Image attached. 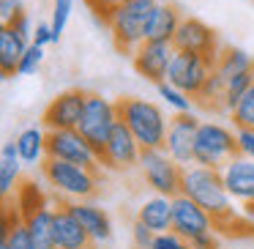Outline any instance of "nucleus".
Returning <instances> with one entry per match:
<instances>
[{
  "mask_svg": "<svg viewBox=\"0 0 254 249\" xmlns=\"http://www.w3.org/2000/svg\"><path fill=\"white\" fill-rule=\"evenodd\" d=\"M153 249H194L189 238H183L181 233L167 230V233H156L153 238Z\"/></svg>",
  "mask_w": 254,
  "mask_h": 249,
  "instance_id": "obj_34",
  "label": "nucleus"
},
{
  "mask_svg": "<svg viewBox=\"0 0 254 249\" xmlns=\"http://www.w3.org/2000/svg\"><path fill=\"white\" fill-rule=\"evenodd\" d=\"M216 72H219L227 83V80H232V77L254 72V58L249 55L246 50H241V47H221L219 58H216Z\"/></svg>",
  "mask_w": 254,
  "mask_h": 249,
  "instance_id": "obj_25",
  "label": "nucleus"
},
{
  "mask_svg": "<svg viewBox=\"0 0 254 249\" xmlns=\"http://www.w3.org/2000/svg\"><path fill=\"white\" fill-rule=\"evenodd\" d=\"M238 154L254 159V129H238Z\"/></svg>",
  "mask_w": 254,
  "mask_h": 249,
  "instance_id": "obj_38",
  "label": "nucleus"
},
{
  "mask_svg": "<svg viewBox=\"0 0 254 249\" xmlns=\"http://www.w3.org/2000/svg\"><path fill=\"white\" fill-rule=\"evenodd\" d=\"M121 115H118V101L104 99L101 93H88V101H85V112H82V121H79V132L85 134L90 145L96 151H104L107 140H110L112 129L118 126Z\"/></svg>",
  "mask_w": 254,
  "mask_h": 249,
  "instance_id": "obj_7",
  "label": "nucleus"
},
{
  "mask_svg": "<svg viewBox=\"0 0 254 249\" xmlns=\"http://www.w3.org/2000/svg\"><path fill=\"white\" fill-rule=\"evenodd\" d=\"M238 156V134L216 121H199L197 143H194V165L221 170L227 162Z\"/></svg>",
  "mask_w": 254,
  "mask_h": 249,
  "instance_id": "obj_5",
  "label": "nucleus"
},
{
  "mask_svg": "<svg viewBox=\"0 0 254 249\" xmlns=\"http://www.w3.org/2000/svg\"><path fill=\"white\" fill-rule=\"evenodd\" d=\"M221 178L230 197L241 205V214L254 222V159L249 156H232L221 167Z\"/></svg>",
  "mask_w": 254,
  "mask_h": 249,
  "instance_id": "obj_10",
  "label": "nucleus"
},
{
  "mask_svg": "<svg viewBox=\"0 0 254 249\" xmlns=\"http://www.w3.org/2000/svg\"><path fill=\"white\" fill-rule=\"evenodd\" d=\"M118 115L134 132L142 151L164 148L172 118H167L159 104H153L148 99H137V96H123V99H118Z\"/></svg>",
  "mask_w": 254,
  "mask_h": 249,
  "instance_id": "obj_2",
  "label": "nucleus"
},
{
  "mask_svg": "<svg viewBox=\"0 0 254 249\" xmlns=\"http://www.w3.org/2000/svg\"><path fill=\"white\" fill-rule=\"evenodd\" d=\"M131 238H134V247H137V249H153V238H156V233L150 230V227H145L142 222L134 219Z\"/></svg>",
  "mask_w": 254,
  "mask_h": 249,
  "instance_id": "obj_36",
  "label": "nucleus"
},
{
  "mask_svg": "<svg viewBox=\"0 0 254 249\" xmlns=\"http://www.w3.org/2000/svg\"><path fill=\"white\" fill-rule=\"evenodd\" d=\"M55 249H96V241L66 208V203L55 208Z\"/></svg>",
  "mask_w": 254,
  "mask_h": 249,
  "instance_id": "obj_17",
  "label": "nucleus"
},
{
  "mask_svg": "<svg viewBox=\"0 0 254 249\" xmlns=\"http://www.w3.org/2000/svg\"><path fill=\"white\" fill-rule=\"evenodd\" d=\"M224 88H227L224 77H221V74L216 72V66H213V72H210L208 80H205L202 90L194 96V104L205 107V110H221L224 112Z\"/></svg>",
  "mask_w": 254,
  "mask_h": 249,
  "instance_id": "obj_28",
  "label": "nucleus"
},
{
  "mask_svg": "<svg viewBox=\"0 0 254 249\" xmlns=\"http://www.w3.org/2000/svg\"><path fill=\"white\" fill-rule=\"evenodd\" d=\"M191 247L194 249H219V238H216V233H205V236L194 238Z\"/></svg>",
  "mask_w": 254,
  "mask_h": 249,
  "instance_id": "obj_41",
  "label": "nucleus"
},
{
  "mask_svg": "<svg viewBox=\"0 0 254 249\" xmlns=\"http://www.w3.org/2000/svg\"><path fill=\"white\" fill-rule=\"evenodd\" d=\"M156 90H159V96L167 101V107H172L175 112H191V107H194V99L186 93V90H181V88H175L172 83H159L156 85Z\"/></svg>",
  "mask_w": 254,
  "mask_h": 249,
  "instance_id": "obj_30",
  "label": "nucleus"
},
{
  "mask_svg": "<svg viewBox=\"0 0 254 249\" xmlns=\"http://www.w3.org/2000/svg\"><path fill=\"white\" fill-rule=\"evenodd\" d=\"M197 129H199V118L191 115V112H178V115L170 121V132H167L164 151L178 162V165H183V167L194 165Z\"/></svg>",
  "mask_w": 254,
  "mask_h": 249,
  "instance_id": "obj_15",
  "label": "nucleus"
},
{
  "mask_svg": "<svg viewBox=\"0 0 254 249\" xmlns=\"http://www.w3.org/2000/svg\"><path fill=\"white\" fill-rule=\"evenodd\" d=\"M44 50L47 47H39V44H30L25 50L22 61H19V69H17V77H30V74L39 72L41 61H44Z\"/></svg>",
  "mask_w": 254,
  "mask_h": 249,
  "instance_id": "obj_33",
  "label": "nucleus"
},
{
  "mask_svg": "<svg viewBox=\"0 0 254 249\" xmlns=\"http://www.w3.org/2000/svg\"><path fill=\"white\" fill-rule=\"evenodd\" d=\"M41 175L52 192L66 200H90L101 189V170H90V167L74 165V162L52 159V156L44 159Z\"/></svg>",
  "mask_w": 254,
  "mask_h": 249,
  "instance_id": "obj_3",
  "label": "nucleus"
},
{
  "mask_svg": "<svg viewBox=\"0 0 254 249\" xmlns=\"http://www.w3.org/2000/svg\"><path fill=\"white\" fill-rule=\"evenodd\" d=\"M22 156H19L17 140H8L0 148V194L3 200L11 197V192H17L19 186V172H22Z\"/></svg>",
  "mask_w": 254,
  "mask_h": 249,
  "instance_id": "obj_23",
  "label": "nucleus"
},
{
  "mask_svg": "<svg viewBox=\"0 0 254 249\" xmlns=\"http://www.w3.org/2000/svg\"><path fill=\"white\" fill-rule=\"evenodd\" d=\"M183 170L186 167L178 165L164 148H145L139 156V172L156 194L178 197L183 192Z\"/></svg>",
  "mask_w": 254,
  "mask_h": 249,
  "instance_id": "obj_6",
  "label": "nucleus"
},
{
  "mask_svg": "<svg viewBox=\"0 0 254 249\" xmlns=\"http://www.w3.org/2000/svg\"><path fill=\"white\" fill-rule=\"evenodd\" d=\"M47 197L44 192H41L39 186H36V181H25L22 186H17V192H14V208L19 211V216L22 219H28V216H33L39 208H44Z\"/></svg>",
  "mask_w": 254,
  "mask_h": 249,
  "instance_id": "obj_27",
  "label": "nucleus"
},
{
  "mask_svg": "<svg viewBox=\"0 0 254 249\" xmlns=\"http://www.w3.org/2000/svg\"><path fill=\"white\" fill-rule=\"evenodd\" d=\"M153 6V0H126L107 17L104 25L110 28L112 44L118 52L128 58L137 52V47L145 41V33H148V19Z\"/></svg>",
  "mask_w": 254,
  "mask_h": 249,
  "instance_id": "obj_4",
  "label": "nucleus"
},
{
  "mask_svg": "<svg viewBox=\"0 0 254 249\" xmlns=\"http://www.w3.org/2000/svg\"><path fill=\"white\" fill-rule=\"evenodd\" d=\"M181 14L172 3H164L159 0L150 11V19H148V33H145V41H172L181 28Z\"/></svg>",
  "mask_w": 254,
  "mask_h": 249,
  "instance_id": "obj_20",
  "label": "nucleus"
},
{
  "mask_svg": "<svg viewBox=\"0 0 254 249\" xmlns=\"http://www.w3.org/2000/svg\"><path fill=\"white\" fill-rule=\"evenodd\" d=\"M71 11H74V0H52V19L50 22H52V33H55V44L61 41Z\"/></svg>",
  "mask_w": 254,
  "mask_h": 249,
  "instance_id": "obj_32",
  "label": "nucleus"
},
{
  "mask_svg": "<svg viewBox=\"0 0 254 249\" xmlns=\"http://www.w3.org/2000/svg\"><path fill=\"white\" fill-rule=\"evenodd\" d=\"M172 55H175V44L172 41H142L137 47V52L131 55L134 72L139 77H145L148 83L159 85L167 80Z\"/></svg>",
  "mask_w": 254,
  "mask_h": 249,
  "instance_id": "obj_14",
  "label": "nucleus"
},
{
  "mask_svg": "<svg viewBox=\"0 0 254 249\" xmlns=\"http://www.w3.org/2000/svg\"><path fill=\"white\" fill-rule=\"evenodd\" d=\"M85 101H88V90L82 88H71L58 93L50 104L41 112V126L47 132H55V129H77L82 121L85 112Z\"/></svg>",
  "mask_w": 254,
  "mask_h": 249,
  "instance_id": "obj_11",
  "label": "nucleus"
},
{
  "mask_svg": "<svg viewBox=\"0 0 254 249\" xmlns=\"http://www.w3.org/2000/svg\"><path fill=\"white\" fill-rule=\"evenodd\" d=\"M139 156H142V145L134 137V132L123 121L112 129L110 140H107L104 151H101V165L110 170H131L139 167Z\"/></svg>",
  "mask_w": 254,
  "mask_h": 249,
  "instance_id": "obj_13",
  "label": "nucleus"
},
{
  "mask_svg": "<svg viewBox=\"0 0 254 249\" xmlns=\"http://www.w3.org/2000/svg\"><path fill=\"white\" fill-rule=\"evenodd\" d=\"M153 3H159V0H153Z\"/></svg>",
  "mask_w": 254,
  "mask_h": 249,
  "instance_id": "obj_42",
  "label": "nucleus"
},
{
  "mask_svg": "<svg viewBox=\"0 0 254 249\" xmlns=\"http://www.w3.org/2000/svg\"><path fill=\"white\" fill-rule=\"evenodd\" d=\"M85 3H88V8L93 11V17L99 19L101 25H104L107 17H110V14L115 11L121 3H126V0H85Z\"/></svg>",
  "mask_w": 254,
  "mask_h": 249,
  "instance_id": "obj_35",
  "label": "nucleus"
},
{
  "mask_svg": "<svg viewBox=\"0 0 254 249\" xmlns=\"http://www.w3.org/2000/svg\"><path fill=\"white\" fill-rule=\"evenodd\" d=\"M172 230L181 233L189 241H194L205 233H216V222L197 200L181 192L178 197H172Z\"/></svg>",
  "mask_w": 254,
  "mask_h": 249,
  "instance_id": "obj_12",
  "label": "nucleus"
},
{
  "mask_svg": "<svg viewBox=\"0 0 254 249\" xmlns=\"http://www.w3.org/2000/svg\"><path fill=\"white\" fill-rule=\"evenodd\" d=\"M28 227L33 233V241L39 249H55V208L44 205L33 216H28Z\"/></svg>",
  "mask_w": 254,
  "mask_h": 249,
  "instance_id": "obj_26",
  "label": "nucleus"
},
{
  "mask_svg": "<svg viewBox=\"0 0 254 249\" xmlns=\"http://www.w3.org/2000/svg\"><path fill=\"white\" fill-rule=\"evenodd\" d=\"M172 44H175V50L202 52V55H208L213 63H216V58H219V52H221L216 30L210 28V25H205L202 19H197V17H183L181 19V28H178Z\"/></svg>",
  "mask_w": 254,
  "mask_h": 249,
  "instance_id": "obj_16",
  "label": "nucleus"
},
{
  "mask_svg": "<svg viewBox=\"0 0 254 249\" xmlns=\"http://www.w3.org/2000/svg\"><path fill=\"white\" fill-rule=\"evenodd\" d=\"M17 148H19V156H22L25 165H44L47 159V129L44 126H28L17 134Z\"/></svg>",
  "mask_w": 254,
  "mask_h": 249,
  "instance_id": "obj_24",
  "label": "nucleus"
},
{
  "mask_svg": "<svg viewBox=\"0 0 254 249\" xmlns=\"http://www.w3.org/2000/svg\"><path fill=\"white\" fill-rule=\"evenodd\" d=\"M28 47L30 44L11 28V25H3V28H0V74H3V80L17 77L19 61H22Z\"/></svg>",
  "mask_w": 254,
  "mask_h": 249,
  "instance_id": "obj_21",
  "label": "nucleus"
},
{
  "mask_svg": "<svg viewBox=\"0 0 254 249\" xmlns=\"http://www.w3.org/2000/svg\"><path fill=\"white\" fill-rule=\"evenodd\" d=\"M33 44H39V47H50V44H55L52 22H36V30H33Z\"/></svg>",
  "mask_w": 254,
  "mask_h": 249,
  "instance_id": "obj_39",
  "label": "nucleus"
},
{
  "mask_svg": "<svg viewBox=\"0 0 254 249\" xmlns=\"http://www.w3.org/2000/svg\"><path fill=\"white\" fill-rule=\"evenodd\" d=\"M137 222L150 227L153 233L172 230V197L167 194H153L137 208Z\"/></svg>",
  "mask_w": 254,
  "mask_h": 249,
  "instance_id": "obj_22",
  "label": "nucleus"
},
{
  "mask_svg": "<svg viewBox=\"0 0 254 249\" xmlns=\"http://www.w3.org/2000/svg\"><path fill=\"white\" fill-rule=\"evenodd\" d=\"M216 63L210 61L202 52H191V50H175L170 63V72H167V83H172L175 88L186 90L189 96H197L202 90L205 80L210 77Z\"/></svg>",
  "mask_w": 254,
  "mask_h": 249,
  "instance_id": "obj_9",
  "label": "nucleus"
},
{
  "mask_svg": "<svg viewBox=\"0 0 254 249\" xmlns=\"http://www.w3.org/2000/svg\"><path fill=\"white\" fill-rule=\"evenodd\" d=\"M66 208L71 211L79 219V225L90 233L96 247H101V244H107L112 238V222H110V216H107L104 208L88 203V200H66Z\"/></svg>",
  "mask_w": 254,
  "mask_h": 249,
  "instance_id": "obj_18",
  "label": "nucleus"
},
{
  "mask_svg": "<svg viewBox=\"0 0 254 249\" xmlns=\"http://www.w3.org/2000/svg\"><path fill=\"white\" fill-rule=\"evenodd\" d=\"M252 83H254V72H246V74H241V77L227 80V88H224V112L227 115H230L232 107L241 101V96L252 88Z\"/></svg>",
  "mask_w": 254,
  "mask_h": 249,
  "instance_id": "obj_31",
  "label": "nucleus"
},
{
  "mask_svg": "<svg viewBox=\"0 0 254 249\" xmlns=\"http://www.w3.org/2000/svg\"><path fill=\"white\" fill-rule=\"evenodd\" d=\"M230 118H232V126L235 129H254V83L241 96V101L232 107Z\"/></svg>",
  "mask_w": 254,
  "mask_h": 249,
  "instance_id": "obj_29",
  "label": "nucleus"
},
{
  "mask_svg": "<svg viewBox=\"0 0 254 249\" xmlns=\"http://www.w3.org/2000/svg\"><path fill=\"white\" fill-rule=\"evenodd\" d=\"M183 194H189L191 200H197L216 222L219 233H232V225H243V227H254L252 219L241 214L235 208V200L230 197L224 186L221 170L213 167H199V165H189L183 170Z\"/></svg>",
  "mask_w": 254,
  "mask_h": 249,
  "instance_id": "obj_1",
  "label": "nucleus"
},
{
  "mask_svg": "<svg viewBox=\"0 0 254 249\" xmlns=\"http://www.w3.org/2000/svg\"><path fill=\"white\" fill-rule=\"evenodd\" d=\"M11 28L17 30V33L22 36V39L28 41V44H33V30H36V28H33V19H30L28 14H22V17H17V19H14V22H11Z\"/></svg>",
  "mask_w": 254,
  "mask_h": 249,
  "instance_id": "obj_40",
  "label": "nucleus"
},
{
  "mask_svg": "<svg viewBox=\"0 0 254 249\" xmlns=\"http://www.w3.org/2000/svg\"><path fill=\"white\" fill-rule=\"evenodd\" d=\"M47 156L63 162H74V165L90 167V170H101V154L85 140L79 129H55L47 132Z\"/></svg>",
  "mask_w": 254,
  "mask_h": 249,
  "instance_id": "obj_8",
  "label": "nucleus"
},
{
  "mask_svg": "<svg viewBox=\"0 0 254 249\" xmlns=\"http://www.w3.org/2000/svg\"><path fill=\"white\" fill-rule=\"evenodd\" d=\"M22 14H25L22 0H0V19H3V25H11Z\"/></svg>",
  "mask_w": 254,
  "mask_h": 249,
  "instance_id": "obj_37",
  "label": "nucleus"
},
{
  "mask_svg": "<svg viewBox=\"0 0 254 249\" xmlns=\"http://www.w3.org/2000/svg\"><path fill=\"white\" fill-rule=\"evenodd\" d=\"M0 249H39L33 241V233H30L28 222L19 216L17 208L6 203L3 211V233H0Z\"/></svg>",
  "mask_w": 254,
  "mask_h": 249,
  "instance_id": "obj_19",
  "label": "nucleus"
}]
</instances>
